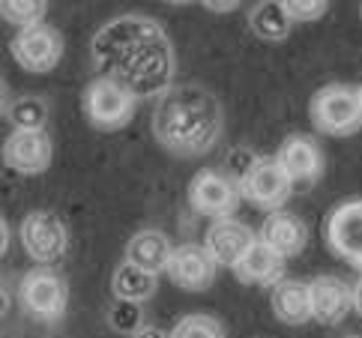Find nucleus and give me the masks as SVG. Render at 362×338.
<instances>
[{"instance_id":"obj_1","label":"nucleus","mask_w":362,"mask_h":338,"mask_svg":"<svg viewBox=\"0 0 362 338\" xmlns=\"http://www.w3.org/2000/svg\"><path fill=\"white\" fill-rule=\"evenodd\" d=\"M153 135L174 156H201L222 135V108L210 90L198 84L168 87L156 96Z\"/></svg>"},{"instance_id":"obj_2","label":"nucleus","mask_w":362,"mask_h":338,"mask_svg":"<svg viewBox=\"0 0 362 338\" xmlns=\"http://www.w3.org/2000/svg\"><path fill=\"white\" fill-rule=\"evenodd\" d=\"M102 75H117L138 99L165 93L168 81L174 75V54H171V42L165 39V30L141 39L132 48H126L111 63V69Z\"/></svg>"},{"instance_id":"obj_3","label":"nucleus","mask_w":362,"mask_h":338,"mask_svg":"<svg viewBox=\"0 0 362 338\" xmlns=\"http://www.w3.org/2000/svg\"><path fill=\"white\" fill-rule=\"evenodd\" d=\"M135 108H138V96L117 75L93 78L81 93V111L87 123L99 129V132H117V129L129 126V120L135 117Z\"/></svg>"},{"instance_id":"obj_4","label":"nucleus","mask_w":362,"mask_h":338,"mask_svg":"<svg viewBox=\"0 0 362 338\" xmlns=\"http://www.w3.org/2000/svg\"><path fill=\"white\" fill-rule=\"evenodd\" d=\"M308 117L320 135L347 138L362 129V105L356 87L347 84H327L308 102Z\"/></svg>"},{"instance_id":"obj_5","label":"nucleus","mask_w":362,"mask_h":338,"mask_svg":"<svg viewBox=\"0 0 362 338\" xmlns=\"http://www.w3.org/2000/svg\"><path fill=\"white\" fill-rule=\"evenodd\" d=\"M9 51H12V60H16L24 72L45 75V72H54L60 66L66 42H63L57 28L40 21V24H30V28H21L16 36H12Z\"/></svg>"},{"instance_id":"obj_6","label":"nucleus","mask_w":362,"mask_h":338,"mask_svg":"<svg viewBox=\"0 0 362 338\" xmlns=\"http://www.w3.org/2000/svg\"><path fill=\"white\" fill-rule=\"evenodd\" d=\"M240 192L252 206L273 213V210H281V206L288 204L293 183H291V177L284 174V168L279 165L276 156L273 159L264 156V159H252L245 165V171L240 177Z\"/></svg>"},{"instance_id":"obj_7","label":"nucleus","mask_w":362,"mask_h":338,"mask_svg":"<svg viewBox=\"0 0 362 338\" xmlns=\"http://www.w3.org/2000/svg\"><path fill=\"white\" fill-rule=\"evenodd\" d=\"M18 240L24 245V252L33 264L51 267L57 264L69 249V231L63 225V218L48 213V210H33L24 216V222L18 228Z\"/></svg>"},{"instance_id":"obj_8","label":"nucleus","mask_w":362,"mask_h":338,"mask_svg":"<svg viewBox=\"0 0 362 338\" xmlns=\"http://www.w3.org/2000/svg\"><path fill=\"white\" fill-rule=\"evenodd\" d=\"M240 201H243L240 180H234L225 171H216V168L198 171L189 183V206L204 218L234 216Z\"/></svg>"},{"instance_id":"obj_9","label":"nucleus","mask_w":362,"mask_h":338,"mask_svg":"<svg viewBox=\"0 0 362 338\" xmlns=\"http://www.w3.org/2000/svg\"><path fill=\"white\" fill-rule=\"evenodd\" d=\"M18 300L21 305L40 320H57L69 303V291L54 269L36 267L30 272H24V279L18 284Z\"/></svg>"},{"instance_id":"obj_10","label":"nucleus","mask_w":362,"mask_h":338,"mask_svg":"<svg viewBox=\"0 0 362 338\" xmlns=\"http://www.w3.org/2000/svg\"><path fill=\"white\" fill-rule=\"evenodd\" d=\"M153 33H162V24L153 21L147 16H123L117 21L105 24L96 36H93V60L102 72L111 69V63L117 60L126 48H132L141 39H147Z\"/></svg>"},{"instance_id":"obj_11","label":"nucleus","mask_w":362,"mask_h":338,"mask_svg":"<svg viewBox=\"0 0 362 338\" xmlns=\"http://www.w3.org/2000/svg\"><path fill=\"white\" fill-rule=\"evenodd\" d=\"M4 165L21 177H40L51 168L54 147L45 129H12L4 141Z\"/></svg>"},{"instance_id":"obj_12","label":"nucleus","mask_w":362,"mask_h":338,"mask_svg":"<svg viewBox=\"0 0 362 338\" xmlns=\"http://www.w3.org/2000/svg\"><path fill=\"white\" fill-rule=\"evenodd\" d=\"M165 272H168V279H171L177 288H183L189 293H201L216 281L218 264L213 261V255L206 252L204 245L183 243V245H177V249L171 252V257H168Z\"/></svg>"},{"instance_id":"obj_13","label":"nucleus","mask_w":362,"mask_h":338,"mask_svg":"<svg viewBox=\"0 0 362 338\" xmlns=\"http://www.w3.org/2000/svg\"><path fill=\"white\" fill-rule=\"evenodd\" d=\"M327 243L341 261L362 269V201L335 206L327 218Z\"/></svg>"},{"instance_id":"obj_14","label":"nucleus","mask_w":362,"mask_h":338,"mask_svg":"<svg viewBox=\"0 0 362 338\" xmlns=\"http://www.w3.org/2000/svg\"><path fill=\"white\" fill-rule=\"evenodd\" d=\"M255 240H257V233L249 225H243L228 216V218H213V225L206 228L201 245L213 255V261L218 267H234L255 245Z\"/></svg>"},{"instance_id":"obj_15","label":"nucleus","mask_w":362,"mask_h":338,"mask_svg":"<svg viewBox=\"0 0 362 338\" xmlns=\"http://www.w3.org/2000/svg\"><path fill=\"white\" fill-rule=\"evenodd\" d=\"M276 159L284 168V174L291 177L293 186H308V183H315V180H320L323 165H327L320 144L308 135L284 138L279 153H276Z\"/></svg>"},{"instance_id":"obj_16","label":"nucleus","mask_w":362,"mask_h":338,"mask_svg":"<svg viewBox=\"0 0 362 338\" xmlns=\"http://www.w3.org/2000/svg\"><path fill=\"white\" fill-rule=\"evenodd\" d=\"M308 303H312V320L320 327H339L354 311L351 284L339 276H317L308 281Z\"/></svg>"},{"instance_id":"obj_17","label":"nucleus","mask_w":362,"mask_h":338,"mask_svg":"<svg viewBox=\"0 0 362 338\" xmlns=\"http://www.w3.org/2000/svg\"><path fill=\"white\" fill-rule=\"evenodd\" d=\"M257 240L288 261V257H300L305 252L308 228H305V222L300 216H293L288 210H273L264 218L261 231H257Z\"/></svg>"},{"instance_id":"obj_18","label":"nucleus","mask_w":362,"mask_h":338,"mask_svg":"<svg viewBox=\"0 0 362 338\" xmlns=\"http://www.w3.org/2000/svg\"><path fill=\"white\" fill-rule=\"evenodd\" d=\"M230 269H234V276L243 284H252V288H273V284L281 281V276H284V257L276 255L261 240H255L252 249L245 252Z\"/></svg>"},{"instance_id":"obj_19","label":"nucleus","mask_w":362,"mask_h":338,"mask_svg":"<svg viewBox=\"0 0 362 338\" xmlns=\"http://www.w3.org/2000/svg\"><path fill=\"white\" fill-rule=\"evenodd\" d=\"M269 308H273L276 320L288 323V327H303L312 320V303H308V284L281 279L269 288Z\"/></svg>"},{"instance_id":"obj_20","label":"nucleus","mask_w":362,"mask_h":338,"mask_svg":"<svg viewBox=\"0 0 362 338\" xmlns=\"http://www.w3.org/2000/svg\"><path fill=\"white\" fill-rule=\"evenodd\" d=\"M171 252H174V245L162 231H138L135 237L126 243V261L141 269L156 272V276L168 267Z\"/></svg>"},{"instance_id":"obj_21","label":"nucleus","mask_w":362,"mask_h":338,"mask_svg":"<svg viewBox=\"0 0 362 338\" xmlns=\"http://www.w3.org/2000/svg\"><path fill=\"white\" fill-rule=\"evenodd\" d=\"M249 28L264 42H281V39L291 36L293 21L279 0H257L249 9Z\"/></svg>"},{"instance_id":"obj_22","label":"nucleus","mask_w":362,"mask_h":338,"mask_svg":"<svg viewBox=\"0 0 362 338\" xmlns=\"http://www.w3.org/2000/svg\"><path fill=\"white\" fill-rule=\"evenodd\" d=\"M156 284H159V276L150 269H141L135 264L123 261L117 269H114V279H111V288H114V296L123 303H144L156 293Z\"/></svg>"},{"instance_id":"obj_23","label":"nucleus","mask_w":362,"mask_h":338,"mask_svg":"<svg viewBox=\"0 0 362 338\" xmlns=\"http://www.w3.org/2000/svg\"><path fill=\"white\" fill-rule=\"evenodd\" d=\"M12 129H45L48 120V105L42 96H18L6 108Z\"/></svg>"},{"instance_id":"obj_24","label":"nucleus","mask_w":362,"mask_h":338,"mask_svg":"<svg viewBox=\"0 0 362 338\" xmlns=\"http://www.w3.org/2000/svg\"><path fill=\"white\" fill-rule=\"evenodd\" d=\"M48 0H0V18L12 28H30L45 21Z\"/></svg>"},{"instance_id":"obj_25","label":"nucleus","mask_w":362,"mask_h":338,"mask_svg":"<svg viewBox=\"0 0 362 338\" xmlns=\"http://www.w3.org/2000/svg\"><path fill=\"white\" fill-rule=\"evenodd\" d=\"M168 338H228L225 327L210 315H189L168 332Z\"/></svg>"},{"instance_id":"obj_26","label":"nucleus","mask_w":362,"mask_h":338,"mask_svg":"<svg viewBox=\"0 0 362 338\" xmlns=\"http://www.w3.org/2000/svg\"><path fill=\"white\" fill-rule=\"evenodd\" d=\"M279 4L284 6L293 24H312L327 16L332 0H279Z\"/></svg>"},{"instance_id":"obj_27","label":"nucleus","mask_w":362,"mask_h":338,"mask_svg":"<svg viewBox=\"0 0 362 338\" xmlns=\"http://www.w3.org/2000/svg\"><path fill=\"white\" fill-rule=\"evenodd\" d=\"M111 320H114V327H117V330L135 332V327H138V303H123L120 300L117 315H111Z\"/></svg>"},{"instance_id":"obj_28","label":"nucleus","mask_w":362,"mask_h":338,"mask_svg":"<svg viewBox=\"0 0 362 338\" xmlns=\"http://www.w3.org/2000/svg\"><path fill=\"white\" fill-rule=\"evenodd\" d=\"M201 6H206L210 12H234L243 0H198Z\"/></svg>"},{"instance_id":"obj_29","label":"nucleus","mask_w":362,"mask_h":338,"mask_svg":"<svg viewBox=\"0 0 362 338\" xmlns=\"http://www.w3.org/2000/svg\"><path fill=\"white\" fill-rule=\"evenodd\" d=\"M9 243H12V231H9V222L0 216V257L9 252Z\"/></svg>"},{"instance_id":"obj_30","label":"nucleus","mask_w":362,"mask_h":338,"mask_svg":"<svg viewBox=\"0 0 362 338\" xmlns=\"http://www.w3.org/2000/svg\"><path fill=\"white\" fill-rule=\"evenodd\" d=\"M351 303H354V315L362 317V276L356 279V284L351 288Z\"/></svg>"},{"instance_id":"obj_31","label":"nucleus","mask_w":362,"mask_h":338,"mask_svg":"<svg viewBox=\"0 0 362 338\" xmlns=\"http://www.w3.org/2000/svg\"><path fill=\"white\" fill-rule=\"evenodd\" d=\"M132 338H168V332H162L156 327H144V330H135Z\"/></svg>"},{"instance_id":"obj_32","label":"nucleus","mask_w":362,"mask_h":338,"mask_svg":"<svg viewBox=\"0 0 362 338\" xmlns=\"http://www.w3.org/2000/svg\"><path fill=\"white\" fill-rule=\"evenodd\" d=\"M9 305H12V296H9V291L4 288V284H0V317L9 311Z\"/></svg>"},{"instance_id":"obj_33","label":"nucleus","mask_w":362,"mask_h":338,"mask_svg":"<svg viewBox=\"0 0 362 338\" xmlns=\"http://www.w3.org/2000/svg\"><path fill=\"white\" fill-rule=\"evenodd\" d=\"M9 108V96H6V81L0 78V117H4V111Z\"/></svg>"},{"instance_id":"obj_34","label":"nucleus","mask_w":362,"mask_h":338,"mask_svg":"<svg viewBox=\"0 0 362 338\" xmlns=\"http://www.w3.org/2000/svg\"><path fill=\"white\" fill-rule=\"evenodd\" d=\"M165 4H171V6H186V4H195V0H165Z\"/></svg>"},{"instance_id":"obj_35","label":"nucleus","mask_w":362,"mask_h":338,"mask_svg":"<svg viewBox=\"0 0 362 338\" xmlns=\"http://www.w3.org/2000/svg\"><path fill=\"white\" fill-rule=\"evenodd\" d=\"M356 93H359V105H362V84L356 87Z\"/></svg>"},{"instance_id":"obj_36","label":"nucleus","mask_w":362,"mask_h":338,"mask_svg":"<svg viewBox=\"0 0 362 338\" xmlns=\"http://www.w3.org/2000/svg\"><path fill=\"white\" fill-rule=\"evenodd\" d=\"M344 338H362V335H344Z\"/></svg>"},{"instance_id":"obj_37","label":"nucleus","mask_w":362,"mask_h":338,"mask_svg":"<svg viewBox=\"0 0 362 338\" xmlns=\"http://www.w3.org/2000/svg\"><path fill=\"white\" fill-rule=\"evenodd\" d=\"M359 18H362V4H359Z\"/></svg>"}]
</instances>
